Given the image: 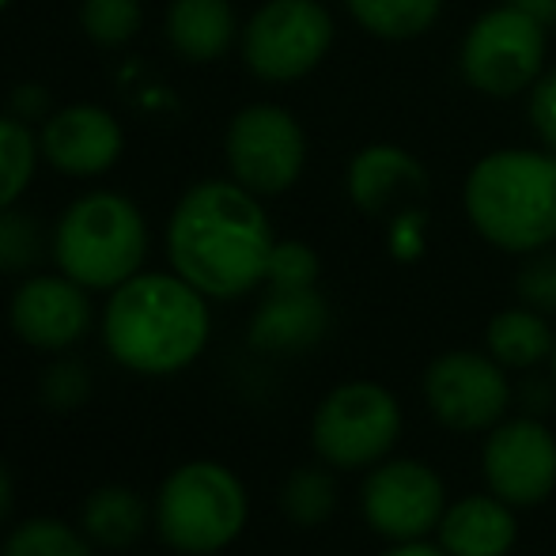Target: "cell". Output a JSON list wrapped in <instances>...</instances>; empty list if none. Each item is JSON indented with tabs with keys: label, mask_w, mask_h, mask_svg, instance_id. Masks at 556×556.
I'll list each match as a JSON object with an SVG mask.
<instances>
[{
	"label": "cell",
	"mask_w": 556,
	"mask_h": 556,
	"mask_svg": "<svg viewBox=\"0 0 556 556\" xmlns=\"http://www.w3.org/2000/svg\"><path fill=\"white\" fill-rule=\"evenodd\" d=\"M148 527V504L129 484H103L80 504V530L91 545L103 549H129Z\"/></svg>",
	"instance_id": "obj_20"
},
{
	"label": "cell",
	"mask_w": 556,
	"mask_h": 556,
	"mask_svg": "<svg viewBox=\"0 0 556 556\" xmlns=\"http://www.w3.org/2000/svg\"><path fill=\"white\" fill-rule=\"evenodd\" d=\"M280 511L295 527H323L337 511V481L330 466H300L280 489Z\"/></svg>",
	"instance_id": "obj_23"
},
{
	"label": "cell",
	"mask_w": 556,
	"mask_h": 556,
	"mask_svg": "<svg viewBox=\"0 0 556 556\" xmlns=\"http://www.w3.org/2000/svg\"><path fill=\"white\" fill-rule=\"evenodd\" d=\"M242 23L231 0H170L163 38L186 65H213L239 46Z\"/></svg>",
	"instance_id": "obj_18"
},
{
	"label": "cell",
	"mask_w": 556,
	"mask_h": 556,
	"mask_svg": "<svg viewBox=\"0 0 556 556\" xmlns=\"http://www.w3.org/2000/svg\"><path fill=\"white\" fill-rule=\"evenodd\" d=\"M318 277H323V257L311 242L277 239L269 254V269H265V285L295 292V288H318Z\"/></svg>",
	"instance_id": "obj_27"
},
{
	"label": "cell",
	"mask_w": 556,
	"mask_h": 556,
	"mask_svg": "<svg viewBox=\"0 0 556 556\" xmlns=\"http://www.w3.org/2000/svg\"><path fill=\"white\" fill-rule=\"evenodd\" d=\"M337 23L323 0H262L242 23V65L262 84L307 80L333 50Z\"/></svg>",
	"instance_id": "obj_7"
},
{
	"label": "cell",
	"mask_w": 556,
	"mask_h": 556,
	"mask_svg": "<svg viewBox=\"0 0 556 556\" xmlns=\"http://www.w3.org/2000/svg\"><path fill=\"white\" fill-rule=\"evenodd\" d=\"M435 534L446 556H511L519 542V507L489 489L469 492L446 504Z\"/></svg>",
	"instance_id": "obj_17"
},
{
	"label": "cell",
	"mask_w": 556,
	"mask_h": 556,
	"mask_svg": "<svg viewBox=\"0 0 556 556\" xmlns=\"http://www.w3.org/2000/svg\"><path fill=\"white\" fill-rule=\"evenodd\" d=\"M549 364H553V382H556V349H553V359H549Z\"/></svg>",
	"instance_id": "obj_37"
},
{
	"label": "cell",
	"mask_w": 556,
	"mask_h": 556,
	"mask_svg": "<svg viewBox=\"0 0 556 556\" xmlns=\"http://www.w3.org/2000/svg\"><path fill=\"white\" fill-rule=\"evenodd\" d=\"M42 163L65 178H103L125 155L122 122L99 103L58 106L38 125Z\"/></svg>",
	"instance_id": "obj_14"
},
{
	"label": "cell",
	"mask_w": 556,
	"mask_h": 556,
	"mask_svg": "<svg viewBox=\"0 0 556 556\" xmlns=\"http://www.w3.org/2000/svg\"><path fill=\"white\" fill-rule=\"evenodd\" d=\"M38 397H42V405L53 413L80 409V405L91 397V371L80 364V359H53V364L42 371Z\"/></svg>",
	"instance_id": "obj_28"
},
{
	"label": "cell",
	"mask_w": 556,
	"mask_h": 556,
	"mask_svg": "<svg viewBox=\"0 0 556 556\" xmlns=\"http://www.w3.org/2000/svg\"><path fill=\"white\" fill-rule=\"evenodd\" d=\"M504 4H511V8H519V12H527V15H534L538 23H556V0H504Z\"/></svg>",
	"instance_id": "obj_33"
},
{
	"label": "cell",
	"mask_w": 556,
	"mask_h": 556,
	"mask_svg": "<svg viewBox=\"0 0 556 556\" xmlns=\"http://www.w3.org/2000/svg\"><path fill=\"white\" fill-rule=\"evenodd\" d=\"M46 247H50V239H46L42 224H38L35 216L23 213L20 205L0 208V273H4V277H23V273H30L42 262Z\"/></svg>",
	"instance_id": "obj_26"
},
{
	"label": "cell",
	"mask_w": 556,
	"mask_h": 556,
	"mask_svg": "<svg viewBox=\"0 0 556 556\" xmlns=\"http://www.w3.org/2000/svg\"><path fill=\"white\" fill-rule=\"evenodd\" d=\"M50 254L65 277L88 292H114L144 269L148 220L132 198L88 190L65 205L50 235Z\"/></svg>",
	"instance_id": "obj_4"
},
{
	"label": "cell",
	"mask_w": 556,
	"mask_h": 556,
	"mask_svg": "<svg viewBox=\"0 0 556 556\" xmlns=\"http://www.w3.org/2000/svg\"><path fill=\"white\" fill-rule=\"evenodd\" d=\"M379 556H446V553H443V545H440V542L432 545V538H425V542L390 545V549H387V553H379Z\"/></svg>",
	"instance_id": "obj_34"
},
{
	"label": "cell",
	"mask_w": 556,
	"mask_h": 556,
	"mask_svg": "<svg viewBox=\"0 0 556 556\" xmlns=\"http://www.w3.org/2000/svg\"><path fill=\"white\" fill-rule=\"evenodd\" d=\"M515 295L542 315H556V247L522 254V265L515 273Z\"/></svg>",
	"instance_id": "obj_29"
},
{
	"label": "cell",
	"mask_w": 556,
	"mask_h": 556,
	"mask_svg": "<svg viewBox=\"0 0 556 556\" xmlns=\"http://www.w3.org/2000/svg\"><path fill=\"white\" fill-rule=\"evenodd\" d=\"M527 96H530V103H527L530 125H534L545 152L556 155V65H549L542 76H538V84L527 91Z\"/></svg>",
	"instance_id": "obj_30"
},
{
	"label": "cell",
	"mask_w": 556,
	"mask_h": 556,
	"mask_svg": "<svg viewBox=\"0 0 556 556\" xmlns=\"http://www.w3.org/2000/svg\"><path fill=\"white\" fill-rule=\"evenodd\" d=\"M390 242H394L397 257H417L420 254V247H425V213H420V205L390 220Z\"/></svg>",
	"instance_id": "obj_32"
},
{
	"label": "cell",
	"mask_w": 556,
	"mask_h": 556,
	"mask_svg": "<svg viewBox=\"0 0 556 556\" xmlns=\"http://www.w3.org/2000/svg\"><path fill=\"white\" fill-rule=\"evenodd\" d=\"M227 178L262 201L285 198L307 170V132L280 103H250L224 129Z\"/></svg>",
	"instance_id": "obj_9"
},
{
	"label": "cell",
	"mask_w": 556,
	"mask_h": 556,
	"mask_svg": "<svg viewBox=\"0 0 556 556\" xmlns=\"http://www.w3.org/2000/svg\"><path fill=\"white\" fill-rule=\"evenodd\" d=\"M330 333V303L318 288H269L250 318L247 341L265 356H300Z\"/></svg>",
	"instance_id": "obj_16"
},
{
	"label": "cell",
	"mask_w": 556,
	"mask_h": 556,
	"mask_svg": "<svg viewBox=\"0 0 556 556\" xmlns=\"http://www.w3.org/2000/svg\"><path fill=\"white\" fill-rule=\"evenodd\" d=\"M80 30L99 50H122L144 27V0H80Z\"/></svg>",
	"instance_id": "obj_24"
},
{
	"label": "cell",
	"mask_w": 556,
	"mask_h": 556,
	"mask_svg": "<svg viewBox=\"0 0 556 556\" xmlns=\"http://www.w3.org/2000/svg\"><path fill=\"white\" fill-rule=\"evenodd\" d=\"M15 4V0H0V15H4L8 12V8H12Z\"/></svg>",
	"instance_id": "obj_36"
},
{
	"label": "cell",
	"mask_w": 556,
	"mask_h": 556,
	"mask_svg": "<svg viewBox=\"0 0 556 556\" xmlns=\"http://www.w3.org/2000/svg\"><path fill=\"white\" fill-rule=\"evenodd\" d=\"M15 504V481H12V469L0 462V519H8V511H12Z\"/></svg>",
	"instance_id": "obj_35"
},
{
	"label": "cell",
	"mask_w": 556,
	"mask_h": 556,
	"mask_svg": "<svg viewBox=\"0 0 556 556\" xmlns=\"http://www.w3.org/2000/svg\"><path fill=\"white\" fill-rule=\"evenodd\" d=\"M0 556H91V542L84 530L61 519H27L4 538Z\"/></svg>",
	"instance_id": "obj_25"
},
{
	"label": "cell",
	"mask_w": 556,
	"mask_h": 556,
	"mask_svg": "<svg viewBox=\"0 0 556 556\" xmlns=\"http://www.w3.org/2000/svg\"><path fill=\"white\" fill-rule=\"evenodd\" d=\"M420 390L432 417L451 432H489L511 409L507 367L484 349H451L435 356L425 367Z\"/></svg>",
	"instance_id": "obj_11"
},
{
	"label": "cell",
	"mask_w": 556,
	"mask_h": 556,
	"mask_svg": "<svg viewBox=\"0 0 556 556\" xmlns=\"http://www.w3.org/2000/svg\"><path fill=\"white\" fill-rule=\"evenodd\" d=\"M8 326L35 352H68L91 330L88 288L65 273H30L8 300Z\"/></svg>",
	"instance_id": "obj_13"
},
{
	"label": "cell",
	"mask_w": 556,
	"mask_h": 556,
	"mask_svg": "<svg viewBox=\"0 0 556 556\" xmlns=\"http://www.w3.org/2000/svg\"><path fill=\"white\" fill-rule=\"evenodd\" d=\"M484 489L527 511L556 492V435L538 417H504L481 443Z\"/></svg>",
	"instance_id": "obj_12"
},
{
	"label": "cell",
	"mask_w": 556,
	"mask_h": 556,
	"mask_svg": "<svg viewBox=\"0 0 556 556\" xmlns=\"http://www.w3.org/2000/svg\"><path fill=\"white\" fill-rule=\"evenodd\" d=\"M462 80L489 99H515L549 68V27L511 4L481 12L458 50Z\"/></svg>",
	"instance_id": "obj_8"
},
{
	"label": "cell",
	"mask_w": 556,
	"mask_h": 556,
	"mask_svg": "<svg viewBox=\"0 0 556 556\" xmlns=\"http://www.w3.org/2000/svg\"><path fill=\"white\" fill-rule=\"evenodd\" d=\"M53 111H58V106H53L50 88H46V84H38V80L15 84L12 96H8V114L20 117V122H27V125H35V129H38V125H42Z\"/></svg>",
	"instance_id": "obj_31"
},
{
	"label": "cell",
	"mask_w": 556,
	"mask_h": 556,
	"mask_svg": "<svg viewBox=\"0 0 556 556\" xmlns=\"http://www.w3.org/2000/svg\"><path fill=\"white\" fill-rule=\"evenodd\" d=\"M473 231L504 254L556 247V155L545 148H496L469 167L462 186Z\"/></svg>",
	"instance_id": "obj_3"
},
{
	"label": "cell",
	"mask_w": 556,
	"mask_h": 556,
	"mask_svg": "<svg viewBox=\"0 0 556 556\" xmlns=\"http://www.w3.org/2000/svg\"><path fill=\"white\" fill-rule=\"evenodd\" d=\"M38 167H42V148L38 129L12 114H0V208H12L30 190Z\"/></svg>",
	"instance_id": "obj_22"
},
{
	"label": "cell",
	"mask_w": 556,
	"mask_h": 556,
	"mask_svg": "<svg viewBox=\"0 0 556 556\" xmlns=\"http://www.w3.org/2000/svg\"><path fill=\"white\" fill-rule=\"evenodd\" d=\"M556 349V333L549 315L515 303V307L500 311L484 326V352L507 371H530L538 364H549Z\"/></svg>",
	"instance_id": "obj_19"
},
{
	"label": "cell",
	"mask_w": 556,
	"mask_h": 556,
	"mask_svg": "<svg viewBox=\"0 0 556 556\" xmlns=\"http://www.w3.org/2000/svg\"><path fill=\"white\" fill-rule=\"evenodd\" d=\"M344 12L379 42H417L440 23L443 0H344Z\"/></svg>",
	"instance_id": "obj_21"
},
{
	"label": "cell",
	"mask_w": 556,
	"mask_h": 556,
	"mask_svg": "<svg viewBox=\"0 0 556 556\" xmlns=\"http://www.w3.org/2000/svg\"><path fill=\"white\" fill-rule=\"evenodd\" d=\"M344 193L364 216L394 220L425 201L428 170L417 155L397 144H364L349 160Z\"/></svg>",
	"instance_id": "obj_15"
},
{
	"label": "cell",
	"mask_w": 556,
	"mask_h": 556,
	"mask_svg": "<svg viewBox=\"0 0 556 556\" xmlns=\"http://www.w3.org/2000/svg\"><path fill=\"white\" fill-rule=\"evenodd\" d=\"M402 402L371 379L337 382L311 417V446L330 469H371L402 440Z\"/></svg>",
	"instance_id": "obj_6"
},
{
	"label": "cell",
	"mask_w": 556,
	"mask_h": 556,
	"mask_svg": "<svg viewBox=\"0 0 556 556\" xmlns=\"http://www.w3.org/2000/svg\"><path fill=\"white\" fill-rule=\"evenodd\" d=\"M446 484L420 458H382L359 481V515L382 542H425L440 530Z\"/></svg>",
	"instance_id": "obj_10"
},
{
	"label": "cell",
	"mask_w": 556,
	"mask_h": 556,
	"mask_svg": "<svg viewBox=\"0 0 556 556\" xmlns=\"http://www.w3.org/2000/svg\"><path fill=\"white\" fill-rule=\"evenodd\" d=\"M163 247L178 277L227 303L265 285L277 231L257 193L235 178H205L175 201Z\"/></svg>",
	"instance_id": "obj_1"
},
{
	"label": "cell",
	"mask_w": 556,
	"mask_h": 556,
	"mask_svg": "<svg viewBox=\"0 0 556 556\" xmlns=\"http://www.w3.org/2000/svg\"><path fill=\"white\" fill-rule=\"evenodd\" d=\"M155 534L182 556L224 553L250 522V496L242 477L213 458H193L163 477L152 504Z\"/></svg>",
	"instance_id": "obj_5"
},
{
	"label": "cell",
	"mask_w": 556,
	"mask_h": 556,
	"mask_svg": "<svg viewBox=\"0 0 556 556\" xmlns=\"http://www.w3.org/2000/svg\"><path fill=\"white\" fill-rule=\"evenodd\" d=\"M208 295L170 273L140 269L117 285L99 318V333L117 367L144 379H167L193 367L213 337Z\"/></svg>",
	"instance_id": "obj_2"
}]
</instances>
